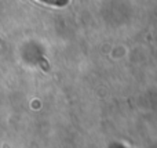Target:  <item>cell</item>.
Listing matches in <instances>:
<instances>
[{
  "mask_svg": "<svg viewBox=\"0 0 157 148\" xmlns=\"http://www.w3.org/2000/svg\"><path fill=\"white\" fill-rule=\"evenodd\" d=\"M40 2L50 6H55V7H63V6H66L69 3V0H40Z\"/></svg>",
  "mask_w": 157,
  "mask_h": 148,
  "instance_id": "1",
  "label": "cell"
}]
</instances>
